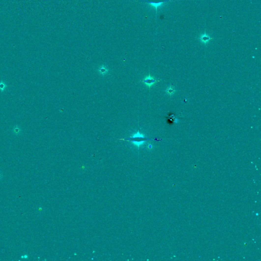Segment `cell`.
I'll return each mask as SVG.
<instances>
[{
    "label": "cell",
    "instance_id": "1",
    "mask_svg": "<svg viewBox=\"0 0 261 261\" xmlns=\"http://www.w3.org/2000/svg\"><path fill=\"white\" fill-rule=\"evenodd\" d=\"M128 140L131 142L134 145L139 147L140 146L144 145L146 141L148 140L149 139L146 138L145 135L138 130L131 136H130Z\"/></svg>",
    "mask_w": 261,
    "mask_h": 261
},
{
    "label": "cell",
    "instance_id": "2",
    "mask_svg": "<svg viewBox=\"0 0 261 261\" xmlns=\"http://www.w3.org/2000/svg\"><path fill=\"white\" fill-rule=\"evenodd\" d=\"M139 1L141 2L146 3L152 5L154 8H155L157 14V8H158L159 7H160L161 5H162L165 3L175 1V0H139Z\"/></svg>",
    "mask_w": 261,
    "mask_h": 261
},
{
    "label": "cell",
    "instance_id": "3",
    "mask_svg": "<svg viewBox=\"0 0 261 261\" xmlns=\"http://www.w3.org/2000/svg\"><path fill=\"white\" fill-rule=\"evenodd\" d=\"M143 82L146 86L148 87H152L156 83V80L150 75H148L143 79Z\"/></svg>",
    "mask_w": 261,
    "mask_h": 261
},
{
    "label": "cell",
    "instance_id": "4",
    "mask_svg": "<svg viewBox=\"0 0 261 261\" xmlns=\"http://www.w3.org/2000/svg\"><path fill=\"white\" fill-rule=\"evenodd\" d=\"M213 39V38L210 37V36L208 35L207 34H205V33H204V34H203V35H202L200 38L201 42L202 43H203V44H207L208 43H209L210 42V40H212Z\"/></svg>",
    "mask_w": 261,
    "mask_h": 261
},
{
    "label": "cell",
    "instance_id": "5",
    "mask_svg": "<svg viewBox=\"0 0 261 261\" xmlns=\"http://www.w3.org/2000/svg\"><path fill=\"white\" fill-rule=\"evenodd\" d=\"M98 71L101 74L105 75L108 72V70L106 67V66H105V65H102L99 67Z\"/></svg>",
    "mask_w": 261,
    "mask_h": 261
},
{
    "label": "cell",
    "instance_id": "6",
    "mask_svg": "<svg viewBox=\"0 0 261 261\" xmlns=\"http://www.w3.org/2000/svg\"><path fill=\"white\" fill-rule=\"evenodd\" d=\"M165 91L169 95H173L174 94L175 92V90L172 86H170L169 87L166 88Z\"/></svg>",
    "mask_w": 261,
    "mask_h": 261
},
{
    "label": "cell",
    "instance_id": "7",
    "mask_svg": "<svg viewBox=\"0 0 261 261\" xmlns=\"http://www.w3.org/2000/svg\"><path fill=\"white\" fill-rule=\"evenodd\" d=\"M7 87V85L3 81L0 82V91L1 92H3Z\"/></svg>",
    "mask_w": 261,
    "mask_h": 261
},
{
    "label": "cell",
    "instance_id": "8",
    "mask_svg": "<svg viewBox=\"0 0 261 261\" xmlns=\"http://www.w3.org/2000/svg\"><path fill=\"white\" fill-rule=\"evenodd\" d=\"M20 131V129L19 128H18L17 127H16L15 129H14V130H13V132H14V133H19Z\"/></svg>",
    "mask_w": 261,
    "mask_h": 261
},
{
    "label": "cell",
    "instance_id": "9",
    "mask_svg": "<svg viewBox=\"0 0 261 261\" xmlns=\"http://www.w3.org/2000/svg\"><path fill=\"white\" fill-rule=\"evenodd\" d=\"M147 147L148 149H152L153 148V145H151V144H148V145H147Z\"/></svg>",
    "mask_w": 261,
    "mask_h": 261
},
{
    "label": "cell",
    "instance_id": "10",
    "mask_svg": "<svg viewBox=\"0 0 261 261\" xmlns=\"http://www.w3.org/2000/svg\"><path fill=\"white\" fill-rule=\"evenodd\" d=\"M1 176H2V175H1V174H0V179H1Z\"/></svg>",
    "mask_w": 261,
    "mask_h": 261
}]
</instances>
